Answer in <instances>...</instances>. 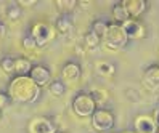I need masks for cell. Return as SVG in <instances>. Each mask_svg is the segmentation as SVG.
Returning a JSON list of instances; mask_svg holds the SVG:
<instances>
[{"label": "cell", "mask_w": 159, "mask_h": 133, "mask_svg": "<svg viewBox=\"0 0 159 133\" xmlns=\"http://www.w3.org/2000/svg\"><path fill=\"white\" fill-rule=\"evenodd\" d=\"M120 3H122V7L127 10L130 20H135V18L142 15L145 11V8H146L145 0H122Z\"/></svg>", "instance_id": "obj_12"}, {"label": "cell", "mask_w": 159, "mask_h": 133, "mask_svg": "<svg viewBox=\"0 0 159 133\" xmlns=\"http://www.w3.org/2000/svg\"><path fill=\"white\" fill-rule=\"evenodd\" d=\"M142 83L146 90L156 91L159 90V66H149L145 69L143 77H142Z\"/></svg>", "instance_id": "obj_7"}, {"label": "cell", "mask_w": 159, "mask_h": 133, "mask_svg": "<svg viewBox=\"0 0 159 133\" xmlns=\"http://www.w3.org/2000/svg\"><path fill=\"white\" fill-rule=\"evenodd\" d=\"M10 104V96L7 93H0V111H3Z\"/></svg>", "instance_id": "obj_26"}, {"label": "cell", "mask_w": 159, "mask_h": 133, "mask_svg": "<svg viewBox=\"0 0 159 133\" xmlns=\"http://www.w3.org/2000/svg\"><path fill=\"white\" fill-rule=\"evenodd\" d=\"M89 95L92 96V100H93V103H95L97 108H101L103 104H106L108 100H109V93L105 88H95V90H92Z\"/></svg>", "instance_id": "obj_15"}, {"label": "cell", "mask_w": 159, "mask_h": 133, "mask_svg": "<svg viewBox=\"0 0 159 133\" xmlns=\"http://www.w3.org/2000/svg\"><path fill=\"white\" fill-rule=\"evenodd\" d=\"M18 5H20L21 8H24V7H31V5H35L37 2L35 0H21V2H16Z\"/></svg>", "instance_id": "obj_27"}, {"label": "cell", "mask_w": 159, "mask_h": 133, "mask_svg": "<svg viewBox=\"0 0 159 133\" xmlns=\"http://www.w3.org/2000/svg\"><path fill=\"white\" fill-rule=\"evenodd\" d=\"M55 27L52 26V24H48V23H35L34 26H32V29H31V37L35 40V43H37V47H43V45H47L48 42H52L53 39H55Z\"/></svg>", "instance_id": "obj_4"}, {"label": "cell", "mask_w": 159, "mask_h": 133, "mask_svg": "<svg viewBox=\"0 0 159 133\" xmlns=\"http://www.w3.org/2000/svg\"><path fill=\"white\" fill-rule=\"evenodd\" d=\"M61 75H63L64 85H66V83H77L79 79H80V68H79V64H76V63L64 64L63 71H61Z\"/></svg>", "instance_id": "obj_11"}, {"label": "cell", "mask_w": 159, "mask_h": 133, "mask_svg": "<svg viewBox=\"0 0 159 133\" xmlns=\"http://www.w3.org/2000/svg\"><path fill=\"white\" fill-rule=\"evenodd\" d=\"M53 27H55V32H58L61 35H71V32L74 29V26H72V23L69 20V16H66V15H60L57 18V21H55V26Z\"/></svg>", "instance_id": "obj_13"}, {"label": "cell", "mask_w": 159, "mask_h": 133, "mask_svg": "<svg viewBox=\"0 0 159 133\" xmlns=\"http://www.w3.org/2000/svg\"><path fill=\"white\" fill-rule=\"evenodd\" d=\"M29 131L31 133H57L55 123L47 119V117H35L29 123Z\"/></svg>", "instance_id": "obj_9"}, {"label": "cell", "mask_w": 159, "mask_h": 133, "mask_svg": "<svg viewBox=\"0 0 159 133\" xmlns=\"http://www.w3.org/2000/svg\"><path fill=\"white\" fill-rule=\"evenodd\" d=\"M108 27H109V24L108 23H105V21H95L93 23V26H92V32L95 34L100 40H103V37L106 35V32H108Z\"/></svg>", "instance_id": "obj_21"}, {"label": "cell", "mask_w": 159, "mask_h": 133, "mask_svg": "<svg viewBox=\"0 0 159 133\" xmlns=\"http://www.w3.org/2000/svg\"><path fill=\"white\" fill-rule=\"evenodd\" d=\"M48 91L53 96H61V95H64V91H66V85L61 80H52L48 83Z\"/></svg>", "instance_id": "obj_22"}, {"label": "cell", "mask_w": 159, "mask_h": 133, "mask_svg": "<svg viewBox=\"0 0 159 133\" xmlns=\"http://www.w3.org/2000/svg\"><path fill=\"white\" fill-rule=\"evenodd\" d=\"M32 69V63L29 61V58H16L15 60V74H18V77H24L29 75Z\"/></svg>", "instance_id": "obj_14"}, {"label": "cell", "mask_w": 159, "mask_h": 133, "mask_svg": "<svg viewBox=\"0 0 159 133\" xmlns=\"http://www.w3.org/2000/svg\"><path fill=\"white\" fill-rule=\"evenodd\" d=\"M61 133H68V131H61Z\"/></svg>", "instance_id": "obj_30"}, {"label": "cell", "mask_w": 159, "mask_h": 133, "mask_svg": "<svg viewBox=\"0 0 159 133\" xmlns=\"http://www.w3.org/2000/svg\"><path fill=\"white\" fill-rule=\"evenodd\" d=\"M103 45L106 47L108 50L111 51H119V50H122L124 47L127 45L129 39H127V35L122 29V26L120 24H109L108 27V32L106 35L103 37Z\"/></svg>", "instance_id": "obj_2"}, {"label": "cell", "mask_w": 159, "mask_h": 133, "mask_svg": "<svg viewBox=\"0 0 159 133\" xmlns=\"http://www.w3.org/2000/svg\"><path fill=\"white\" fill-rule=\"evenodd\" d=\"M5 34H7V27L3 23H0V37H3Z\"/></svg>", "instance_id": "obj_28"}, {"label": "cell", "mask_w": 159, "mask_h": 133, "mask_svg": "<svg viewBox=\"0 0 159 133\" xmlns=\"http://www.w3.org/2000/svg\"><path fill=\"white\" fill-rule=\"evenodd\" d=\"M40 93V88L29 79V75L24 77H15L8 87V96L18 103H31L35 101Z\"/></svg>", "instance_id": "obj_1"}, {"label": "cell", "mask_w": 159, "mask_h": 133, "mask_svg": "<svg viewBox=\"0 0 159 133\" xmlns=\"http://www.w3.org/2000/svg\"><path fill=\"white\" fill-rule=\"evenodd\" d=\"M0 68H2V71L7 72V74H15V60L10 58V56H5V58H2V61H0Z\"/></svg>", "instance_id": "obj_23"}, {"label": "cell", "mask_w": 159, "mask_h": 133, "mask_svg": "<svg viewBox=\"0 0 159 133\" xmlns=\"http://www.w3.org/2000/svg\"><path fill=\"white\" fill-rule=\"evenodd\" d=\"M97 106L89 93H77L72 100V111L79 117H92Z\"/></svg>", "instance_id": "obj_3"}, {"label": "cell", "mask_w": 159, "mask_h": 133, "mask_svg": "<svg viewBox=\"0 0 159 133\" xmlns=\"http://www.w3.org/2000/svg\"><path fill=\"white\" fill-rule=\"evenodd\" d=\"M140 98H142V95H140V91H138L137 88L130 87V88H127V90H125V100L132 101V103H138V101H140Z\"/></svg>", "instance_id": "obj_24"}, {"label": "cell", "mask_w": 159, "mask_h": 133, "mask_svg": "<svg viewBox=\"0 0 159 133\" xmlns=\"http://www.w3.org/2000/svg\"><path fill=\"white\" fill-rule=\"evenodd\" d=\"M0 119H2V111H0Z\"/></svg>", "instance_id": "obj_29"}, {"label": "cell", "mask_w": 159, "mask_h": 133, "mask_svg": "<svg viewBox=\"0 0 159 133\" xmlns=\"http://www.w3.org/2000/svg\"><path fill=\"white\" fill-rule=\"evenodd\" d=\"M55 7L58 8V11L61 15L68 16V13L74 11V8L77 7V2L76 0H57V2H55Z\"/></svg>", "instance_id": "obj_17"}, {"label": "cell", "mask_w": 159, "mask_h": 133, "mask_svg": "<svg viewBox=\"0 0 159 133\" xmlns=\"http://www.w3.org/2000/svg\"><path fill=\"white\" fill-rule=\"evenodd\" d=\"M113 20L117 23V24H124L125 21H129L130 20V16H129V13H127V10L122 7V3H116L114 7H113Z\"/></svg>", "instance_id": "obj_16"}, {"label": "cell", "mask_w": 159, "mask_h": 133, "mask_svg": "<svg viewBox=\"0 0 159 133\" xmlns=\"http://www.w3.org/2000/svg\"><path fill=\"white\" fill-rule=\"evenodd\" d=\"M100 42L101 40L92 31H89L85 35H84V48H85V50H95L97 47L100 45Z\"/></svg>", "instance_id": "obj_20"}, {"label": "cell", "mask_w": 159, "mask_h": 133, "mask_svg": "<svg viewBox=\"0 0 159 133\" xmlns=\"http://www.w3.org/2000/svg\"><path fill=\"white\" fill-rule=\"evenodd\" d=\"M21 16H23V8L18 5L16 2L8 5V10H7V18H8V20L16 23V21L21 20Z\"/></svg>", "instance_id": "obj_19"}, {"label": "cell", "mask_w": 159, "mask_h": 133, "mask_svg": "<svg viewBox=\"0 0 159 133\" xmlns=\"http://www.w3.org/2000/svg\"><path fill=\"white\" fill-rule=\"evenodd\" d=\"M92 125L97 131H108L114 127V114L108 111V109H103V108H97L95 112L92 114Z\"/></svg>", "instance_id": "obj_5"}, {"label": "cell", "mask_w": 159, "mask_h": 133, "mask_svg": "<svg viewBox=\"0 0 159 133\" xmlns=\"http://www.w3.org/2000/svg\"><path fill=\"white\" fill-rule=\"evenodd\" d=\"M122 26V29L127 35V39L129 40H137V39H143L146 31H145V26L142 23H138L137 20H129L125 21L124 24H120Z\"/></svg>", "instance_id": "obj_8"}, {"label": "cell", "mask_w": 159, "mask_h": 133, "mask_svg": "<svg viewBox=\"0 0 159 133\" xmlns=\"http://www.w3.org/2000/svg\"><path fill=\"white\" fill-rule=\"evenodd\" d=\"M134 128H135V133H156L157 131V125L151 116H138L134 120Z\"/></svg>", "instance_id": "obj_10"}, {"label": "cell", "mask_w": 159, "mask_h": 133, "mask_svg": "<svg viewBox=\"0 0 159 133\" xmlns=\"http://www.w3.org/2000/svg\"><path fill=\"white\" fill-rule=\"evenodd\" d=\"M97 72L103 77H111L116 72V66L111 64L109 61H98L97 63Z\"/></svg>", "instance_id": "obj_18"}, {"label": "cell", "mask_w": 159, "mask_h": 133, "mask_svg": "<svg viewBox=\"0 0 159 133\" xmlns=\"http://www.w3.org/2000/svg\"><path fill=\"white\" fill-rule=\"evenodd\" d=\"M29 79L37 85V87H45V85H48L52 82V72L45 68V66H32V69L29 72Z\"/></svg>", "instance_id": "obj_6"}, {"label": "cell", "mask_w": 159, "mask_h": 133, "mask_svg": "<svg viewBox=\"0 0 159 133\" xmlns=\"http://www.w3.org/2000/svg\"><path fill=\"white\" fill-rule=\"evenodd\" d=\"M23 48H24L26 51H34V50L39 48V47H37L35 40L32 39L31 35H27V37H24V39H23Z\"/></svg>", "instance_id": "obj_25"}]
</instances>
